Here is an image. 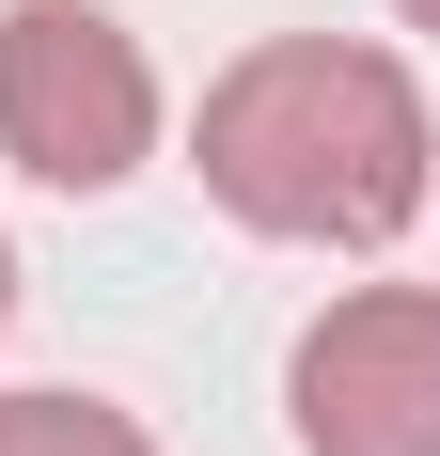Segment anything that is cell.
Returning <instances> with one entry per match:
<instances>
[{
    "label": "cell",
    "instance_id": "6da1fadb",
    "mask_svg": "<svg viewBox=\"0 0 440 456\" xmlns=\"http://www.w3.org/2000/svg\"><path fill=\"white\" fill-rule=\"evenodd\" d=\"M205 189H220L252 236L378 252V236L425 221L440 126H425V94H409L394 47L283 32V47H252V63H220V94H205Z\"/></svg>",
    "mask_w": 440,
    "mask_h": 456
},
{
    "label": "cell",
    "instance_id": "7a4b0ae2",
    "mask_svg": "<svg viewBox=\"0 0 440 456\" xmlns=\"http://www.w3.org/2000/svg\"><path fill=\"white\" fill-rule=\"evenodd\" d=\"M0 158L47 189H126L158 158V63L94 0H16L0 16Z\"/></svg>",
    "mask_w": 440,
    "mask_h": 456
},
{
    "label": "cell",
    "instance_id": "3957f363",
    "mask_svg": "<svg viewBox=\"0 0 440 456\" xmlns=\"http://www.w3.org/2000/svg\"><path fill=\"white\" fill-rule=\"evenodd\" d=\"M299 456H440V283H362L283 362Z\"/></svg>",
    "mask_w": 440,
    "mask_h": 456
},
{
    "label": "cell",
    "instance_id": "277c9868",
    "mask_svg": "<svg viewBox=\"0 0 440 456\" xmlns=\"http://www.w3.org/2000/svg\"><path fill=\"white\" fill-rule=\"evenodd\" d=\"M0 456H158V441L94 394H0Z\"/></svg>",
    "mask_w": 440,
    "mask_h": 456
},
{
    "label": "cell",
    "instance_id": "5b68a950",
    "mask_svg": "<svg viewBox=\"0 0 440 456\" xmlns=\"http://www.w3.org/2000/svg\"><path fill=\"white\" fill-rule=\"evenodd\" d=\"M394 16H409V32H440V0H394Z\"/></svg>",
    "mask_w": 440,
    "mask_h": 456
},
{
    "label": "cell",
    "instance_id": "8992f818",
    "mask_svg": "<svg viewBox=\"0 0 440 456\" xmlns=\"http://www.w3.org/2000/svg\"><path fill=\"white\" fill-rule=\"evenodd\" d=\"M0 315H16V252H0Z\"/></svg>",
    "mask_w": 440,
    "mask_h": 456
}]
</instances>
